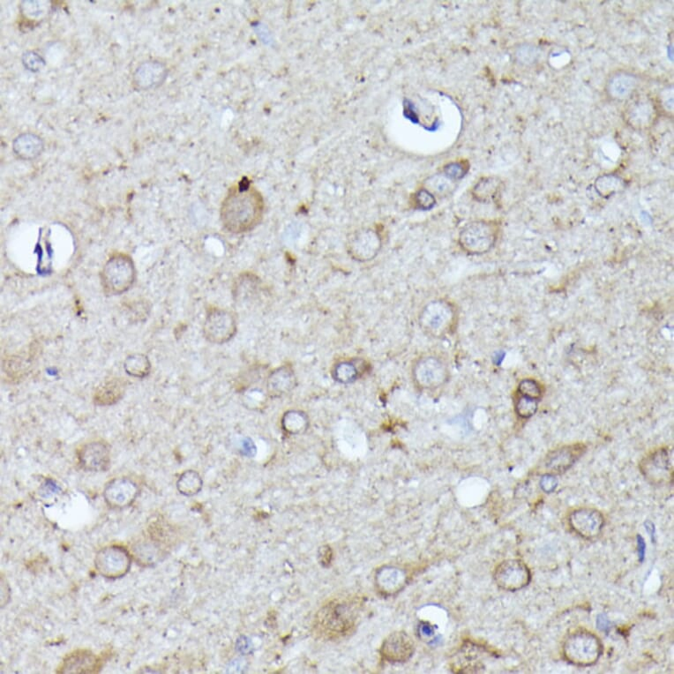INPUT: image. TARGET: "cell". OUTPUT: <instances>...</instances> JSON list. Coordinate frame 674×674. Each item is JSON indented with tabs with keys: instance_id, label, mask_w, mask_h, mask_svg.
Masks as SVG:
<instances>
[{
	"instance_id": "1f68e13d",
	"label": "cell",
	"mask_w": 674,
	"mask_h": 674,
	"mask_svg": "<svg viewBox=\"0 0 674 674\" xmlns=\"http://www.w3.org/2000/svg\"><path fill=\"white\" fill-rule=\"evenodd\" d=\"M155 550L154 546L150 545V544H147V542L138 543L133 546V557L140 565L152 566L155 563L156 557Z\"/></svg>"
},
{
	"instance_id": "7bdbcfd3",
	"label": "cell",
	"mask_w": 674,
	"mask_h": 674,
	"mask_svg": "<svg viewBox=\"0 0 674 674\" xmlns=\"http://www.w3.org/2000/svg\"><path fill=\"white\" fill-rule=\"evenodd\" d=\"M0 583H1V608H4L5 606L8 605L10 600H11V589L8 583L4 579V577H1L0 579Z\"/></svg>"
},
{
	"instance_id": "44dd1931",
	"label": "cell",
	"mask_w": 674,
	"mask_h": 674,
	"mask_svg": "<svg viewBox=\"0 0 674 674\" xmlns=\"http://www.w3.org/2000/svg\"><path fill=\"white\" fill-rule=\"evenodd\" d=\"M45 149L41 137L32 133H22L13 142V151L22 160H34L42 155Z\"/></svg>"
},
{
	"instance_id": "d4e9b609",
	"label": "cell",
	"mask_w": 674,
	"mask_h": 674,
	"mask_svg": "<svg viewBox=\"0 0 674 674\" xmlns=\"http://www.w3.org/2000/svg\"><path fill=\"white\" fill-rule=\"evenodd\" d=\"M281 426L287 435H301L309 428V417L303 410H290L283 414Z\"/></svg>"
},
{
	"instance_id": "60d3db41",
	"label": "cell",
	"mask_w": 674,
	"mask_h": 674,
	"mask_svg": "<svg viewBox=\"0 0 674 674\" xmlns=\"http://www.w3.org/2000/svg\"><path fill=\"white\" fill-rule=\"evenodd\" d=\"M239 452L246 457H253L256 455L257 448L255 442L248 437L243 438L239 443Z\"/></svg>"
},
{
	"instance_id": "6da1fadb",
	"label": "cell",
	"mask_w": 674,
	"mask_h": 674,
	"mask_svg": "<svg viewBox=\"0 0 674 674\" xmlns=\"http://www.w3.org/2000/svg\"><path fill=\"white\" fill-rule=\"evenodd\" d=\"M264 201L248 182H240L230 190L221 208V222L227 232L241 234L255 229L264 215Z\"/></svg>"
},
{
	"instance_id": "5b68a950",
	"label": "cell",
	"mask_w": 674,
	"mask_h": 674,
	"mask_svg": "<svg viewBox=\"0 0 674 674\" xmlns=\"http://www.w3.org/2000/svg\"><path fill=\"white\" fill-rule=\"evenodd\" d=\"M498 228L495 223L474 221L467 223L459 233L458 243L470 255H483L495 245Z\"/></svg>"
},
{
	"instance_id": "bcb514c9",
	"label": "cell",
	"mask_w": 674,
	"mask_h": 674,
	"mask_svg": "<svg viewBox=\"0 0 674 674\" xmlns=\"http://www.w3.org/2000/svg\"><path fill=\"white\" fill-rule=\"evenodd\" d=\"M320 551L322 553V556H320V558H322V564L323 566H326V564H329L331 562V548H329V546H323Z\"/></svg>"
},
{
	"instance_id": "5bb4252c",
	"label": "cell",
	"mask_w": 674,
	"mask_h": 674,
	"mask_svg": "<svg viewBox=\"0 0 674 674\" xmlns=\"http://www.w3.org/2000/svg\"><path fill=\"white\" fill-rule=\"evenodd\" d=\"M585 450L586 447L581 443L560 447L547 454L544 467L548 474H562L571 468Z\"/></svg>"
},
{
	"instance_id": "74e56055",
	"label": "cell",
	"mask_w": 674,
	"mask_h": 674,
	"mask_svg": "<svg viewBox=\"0 0 674 674\" xmlns=\"http://www.w3.org/2000/svg\"><path fill=\"white\" fill-rule=\"evenodd\" d=\"M468 167L463 162L451 163L445 166V168L443 170V174L456 182L457 180L461 179L465 176L467 172H468Z\"/></svg>"
},
{
	"instance_id": "f546056e",
	"label": "cell",
	"mask_w": 674,
	"mask_h": 674,
	"mask_svg": "<svg viewBox=\"0 0 674 674\" xmlns=\"http://www.w3.org/2000/svg\"><path fill=\"white\" fill-rule=\"evenodd\" d=\"M425 185L426 190H428L433 195L440 197L449 196L456 189L455 181L444 174L431 177L426 180Z\"/></svg>"
},
{
	"instance_id": "2e32d148",
	"label": "cell",
	"mask_w": 674,
	"mask_h": 674,
	"mask_svg": "<svg viewBox=\"0 0 674 674\" xmlns=\"http://www.w3.org/2000/svg\"><path fill=\"white\" fill-rule=\"evenodd\" d=\"M641 470L647 480L655 485L668 481L673 478L668 450L660 449L650 454L641 463Z\"/></svg>"
},
{
	"instance_id": "7a4b0ae2",
	"label": "cell",
	"mask_w": 674,
	"mask_h": 674,
	"mask_svg": "<svg viewBox=\"0 0 674 674\" xmlns=\"http://www.w3.org/2000/svg\"><path fill=\"white\" fill-rule=\"evenodd\" d=\"M457 312L455 306L445 299H436L426 304L420 313V329L433 338H443L455 329Z\"/></svg>"
},
{
	"instance_id": "d6a6232c",
	"label": "cell",
	"mask_w": 674,
	"mask_h": 674,
	"mask_svg": "<svg viewBox=\"0 0 674 674\" xmlns=\"http://www.w3.org/2000/svg\"><path fill=\"white\" fill-rule=\"evenodd\" d=\"M622 179L615 176H605L597 180V192L604 197L613 195L622 188Z\"/></svg>"
},
{
	"instance_id": "8d00e7d4",
	"label": "cell",
	"mask_w": 674,
	"mask_h": 674,
	"mask_svg": "<svg viewBox=\"0 0 674 674\" xmlns=\"http://www.w3.org/2000/svg\"><path fill=\"white\" fill-rule=\"evenodd\" d=\"M414 203L416 209L426 211V210L433 209V207L436 204V199L435 195L430 193L428 190L421 189L416 193Z\"/></svg>"
},
{
	"instance_id": "4dcf8cb0",
	"label": "cell",
	"mask_w": 674,
	"mask_h": 674,
	"mask_svg": "<svg viewBox=\"0 0 674 674\" xmlns=\"http://www.w3.org/2000/svg\"><path fill=\"white\" fill-rule=\"evenodd\" d=\"M268 396L267 391L264 392L262 389L253 387L246 389L242 394L243 405L248 410H260L265 408Z\"/></svg>"
},
{
	"instance_id": "52a82bcc",
	"label": "cell",
	"mask_w": 674,
	"mask_h": 674,
	"mask_svg": "<svg viewBox=\"0 0 674 674\" xmlns=\"http://www.w3.org/2000/svg\"><path fill=\"white\" fill-rule=\"evenodd\" d=\"M238 332L234 315L225 309L214 308L207 315L203 335L209 343L222 345L229 343Z\"/></svg>"
},
{
	"instance_id": "7402d4cb",
	"label": "cell",
	"mask_w": 674,
	"mask_h": 674,
	"mask_svg": "<svg viewBox=\"0 0 674 674\" xmlns=\"http://www.w3.org/2000/svg\"><path fill=\"white\" fill-rule=\"evenodd\" d=\"M366 371V363L362 359L345 360L334 366L332 377L339 384L350 385L361 378Z\"/></svg>"
},
{
	"instance_id": "4fadbf2b",
	"label": "cell",
	"mask_w": 674,
	"mask_h": 674,
	"mask_svg": "<svg viewBox=\"0 0 674 674\" xmlns=\"http://www.w3.org/2000/svg\"><path fill=\"white\" fill-rule=\"evenodd\" d=\"M139 487L133 480L115 479L107 484L103 497L112 509H121L131 506L139 495Z\"/></svg>"
},
{
	"instance_id": "4316f807",
	"label": "cell",
	"mask_w": 674,
	"mask_h": 674,
	"mask_svg": "<svg viewBox=\"0 0 674 674\" xmlns=\"http://www.w3.org/2000/svg\"><path fill=\"white\" fill-rule=\"evenodd\" d=\"M203 481L201 476L195 470H186L179 477L177 488L183 495L193 496L201 492Z\"/></svg>"
},
{
	"instance_id": "603a6c76",
	"label": "cell",
	"mask_w": 674,
	"mask_h": 674,
	"mask_svg": "<svg viewBox=\"0 0 674 674\" xmlns=\"http://www.w3.org/2000/svg\"><path fill=\"white\" fill-rule=\"evenodd\" d=\"M375 580L380 592L389 596L399 592L403 588L406 583V576L401 569L385 567L377 572Z\"/></svg>"
},
{
	"instance_id": "83f0119b",
	"label": "cell",
	"mask_w": 674,
	"mask_h": 674,
	"mask_svg": "<svg viewBox=\"0 0 674 674\" xmlns=\"http://www.w3.org/2000/svg\"><path fill=\"white\" fill-rule=\"evenodd\" d=\"M636 84V78L634 76L620 73L611 80L609 92L615 98H626L631 94Z\"/></svg>"
},
{
	"instance_id": "9a60e30c",
	"label": "cell",
	"mask_w": 674,
	"mask_h": 674,
	"mask_svg": "<svg viewBox=\"0 0 674 674\" xmlns=\"http://www.w3.org/2000/svg\"><path fill=\"white\" fill-rule=\"evenodd\" d=\"M78 460L80 465L87 472H106L111 466V451L105 443L90 442L79 450Z\"/></svg>"
},
{
	"instance_id": "cb8c5ba5",
	"label": "cell",
	"mask_w": 674,
	"mask_h": 674,
	"mask_svg": "<svg viewBox=\"0 0 674 674\" xmlns=\"http://www.w3.org/2000/svg\"><path fill=\"white\" fill-rule=\"evenodd\" d=\"M125 393L124 383L118 379L111 380L100 386L95 394L96 405L110 406L115 405Z\"/></svg>"
},
{
	"instance_id": "f35d334b",
	"label": "cell",
	"mask_w": 674,
	"mask_h": 674,
	"mask_svg": "<svg viewBox=\"0 0 674 674\" xmlns=\"http://www.w3.org/2000/svg\"><path fill=\"white\" fill-rule=\"evenodd\" d=\"M40 1H24L21 5L23 15L27 17L36 18L45 12V6Z\"/></svg>"
},
{
	"instance_id": "7c38bea8",
	"label": "cell",
	"mask_w": 674,
	"mask_h": 674,
	"mask_svg": "<svg viewBox=\"0 0 674 674\" xmlns=\"http://www.w3.org/2000/svg\"><path fill=\"white\" fill-rule=\"evenodd\" d=\"M571 529L586 539H596L605 526V517L599 510L585 508L574 510L569 517Z\"/></svg>"
},
{
	"instance_id": "836d02e7",
	"label": "cell",
	"mask_w": 674,
	"mask_h": 674,
	"mask_svg": "<svg viewBox=\"0 0 674 674\" xmlns=\"http://www.w3.org/2000/svg\"><path fill=\"white\" fill-rule=\"evenodd\" d=\"M538 406L539 401L527 398V397L517 394L515 400V410L516 414L520 418L529 419L530 417L535 415L537 410H538Z\"/></svg>"
},
{
	"instance_id": "8992f818",
	"label": "cell",
	"mask_w": 674,
	"mask_h": 674,
	"mask_svg": "<svg viewBox=\"0 0 674 674\" xmlns=\"http://www.w3.org/2000/svg\"><path fill=\"white\" fill-rule=\"evenodd\" d=\"M449 369L442 359L426 356L417 360L412 368L415 385L422 390H435L446 384L449 380Z\"/></svg>"
},
{
	"instance_id": "f1b7e54d",
	"label": "cell",
	"mask_w": 674,
	"mask_h": 674,
	"mask_svg": "<svg viewBox=\"0 0 674 674\" xmlns=\"http://www.w3.org/2000/svg\"><path fill=\"white\" fill-rule=\"evenodd\" d=\"M500 186V180L495 178L483 179L473 188L474 198L481 202L491 201L498 193Z\"/></svg>"
},
{
	"instance_id": "3957f363",
	"label": "cell",
	"mask_w": 674,
	"mask_h": 674,
	"mask_svg": "<svg viewBox=\"0 0 674 674\" xmlns=\"http://www.w3.org/2000/svg\"><path fill=\"white\" fill-rule=\"evenodd\" d=\"M602 654L601 640L588 630H577L570 634L563 643L564 657L577 666L595 665Z\"/></svg>"
},
{
	"instance_id": "30bf717a",
	"label": "cell",
	"mask_w": 674,
	"mask_h": 674,
	"mask_svg": "<svg viewBox=\"0 0 674 674\" xmlns=\"http://www.w3.org/2000/svg\"><path fill=\"white\" fill-rule=\"evenodd\" d=\"M493 579L500 589L517 592L530 585L532 573L523 560H506L497 566Z\"/></svg>"
},
{
	"instance_id": "d590c367",
	"label": "cell",
	"mask_w": 674,
	"mask_h": 674,
	"mask_svg": "<svg viewBox=\"0 0 674 674\" xmlns=\"http://www.w3.org/2000/svg\"><path fill=\"white\" fill-rule=\"evenodd\" d=\"M22 64L29 71L38 73L45 68V61L38 53L27 52L22 56Z\"/></svg>"
},
{
	"instance_id": "484cf974",
	"label": "cell",
	"mask_w": 674,
	"mask_h": 674,
	"mask_svg": "<svg viewBox=\"0 0 674 674\" xmlns=\"http://www.w3.org/2000/svg\"><path fill=\"white\" fill-rule=\"evenodd\" d=\"M124 367L125 371L128 375L135 377V378L143 379L149 375L150 370H151V364H150L148 357L136 353V354L130 355L126 358Z\"/></svg>"
},
{
	"instance_id": "ffe728a7",
	"label": "cell",
	"mask_w": 674,
	"mask_h": 674,
	"mask_svg": "<svg viewBox=\"0 0 674 674\" xmlns=\"http://www.w3.org/2000/svg\"><path fill=\"white\" fill-rule=\"evenodd\" d=\"M98 659L88 650H77L70 654L61 667L63 673H92L96 672Z\"/></svg>"
},
{
	"instance_id": "b9f144b4",
	"label": "cell",
	"mask_w": 674,
	"mask_h": 674,
	"mask_svg": "<svg viewBox=\"0 0 674 674\" xmlns=\"http://www.w3.org/2000/svg\"><path fill=\"white\" fill-rule=\"evenodd\" d=\"M557 485H558V481L553 474H546L542 477L541 481H540V487L546 493L555 491Z\"/></svg>"
},
{
	"instance_id": "e0dca14e",
	"label": "cell",
	"mask_w": 674,
	"mask_h": 674,
	"mask_svg": "<svg viewBox=\"0 0 674 674\" xmlns=\"http://www.w3.org/2000/svg\"><path fill=\"white\" fill-rule=\"evenodd\" d=\"M414 650V642L412 637L405 632L398 631L387 637L380 652L389 662L403 663L412 657Z\"/></svg>"
},
{
	"instance_id": "ee69618b",
	"label": "cell",
	"mask_w": 674,
	"mask_h": 674,
	"mask_svg": "<svg viewBox=\"0 0 674 674\" xmlns=\"http://www.w3.org/2000/svg\"><path fill=\"white\" fill-rule=\"evenodd\" d=\"M597 629L601 630L603 632L608 633L611 629V622L605 615H599L597 616Z\"/></svg>"
},
{
	"instance_id": "e575fe53",
	"label": "cell",
	"mask_w": 674,
	"mask_h": 674,
	"mask_svg": "<svg viewBox=\"0 0 674 674\" xmlns=\"http://www.w3.org/2000/svg\"><path fill=\"white\" fill-rule=\"evenodd\" d=\"M517 393L519 395L525 396L527 398L540 401L543 396L541 386L535 380L525 379L519 383Z\"/></svg>"
},
{
	"instance_id": "7dc6e473",
	"label": "cell",
	"mask_w": 674,
	"mask_h": 674,
	"mask_svg": "<svg viewBox=\"0 0 674 674\" xmlns=\"http://www.w3.org/2000/svg\"><path fill=\"white\" fill-rule=\"evenodd\" d=\"M645 526L646 532L649 533V535L650 537V539H652V542L653 543L655 542V533H656L655 525H654L653 523L650 522V521H646L645 523Z\"/></svg>"
},
{
	"instance_id": "ba28073f",
	"label": "cell",
	"mask_w": 674,
	"mask_h": 674,
	"mask_svg": "<svg viewBox=\"0 0 674 674\" xmlns=\"http://www.w3.org/2000/svg\"><path fill=\"white\" fill-rule=\"evenodd\" d=\"M132 556L119 546H106L96 553L95 567L98 572L107 579H119L129 572Z\"/></svg>"
},
{
	"instance_id": "277c9868",
	"label": "cell",
	"mask_w": 674,
	"mask_h": 674,
	"mask_svg": "<svg viewBox=\"0 0 674 674\" xmlns=\"http://www.w3.org/2000/svg\"><path fill=\"white\" fill-rule=\"evenodd\" d=\"M354 622V611L348 604L331 602L317 615L315 629L320 635L333 639L349 634Z\"/></svg>"
},
{
	"instance_id": "ab89813d",
	"label": "cell",
	"mask_w": 674,
	"mask_h": 674,
	"mask_svg": "<svg viewBox=\"0 0 674 674\" xmlns=\"http://www.w3.org/2000/svg\"><path fill=\"white\" fill-rule=\"evenodd\" d=\"M517 57L522 63H525L526 65H532L538 59L539 53L538 49L534 47V46L527 45L525 47L519 50V52H517Z\"/></svg>"
},
{
	"instance_id": "f6af8a7d",
	"label": "cell",
	"mask_w": 674,
	"mask_h": 674,
	"mask_svg": "<svg viewBox=\"0 0 674 674\" xmlns=\"http://www.w3.org/2000/svg\"><path fill=\"white\" fill-rule=\"evenodd\" d=\"M637 553L640 562H643L646 555V543L641 535H637Z\"/></svg>"
},
{
	"instance_id": "ac0fdd59",
	"label": "cell",
	"mask_w": 674,
	"mask_h": 674,
	"mask_svg": "<svg viewBox=\"0 0 674 674\" xmlns=\"http://www.w3.org/2000/svg\"><path fill=\"white\" fill-rule=\"evenodd\" d=\"M298 386V379L292 366H282L270 373L266 382V391L270 398L288 395Z\"/></svg>"
},
{
	"instance_id": "9c48e42d",
	"label": "cell",
	"mask_w": 674,
	"mask_h": 674,
	"mask_svg": "<svg viewBox=\"0 0 674 674\" xmlns=\"http://www.w3.org/2000/svg\"><path fill=\"white\" fill-rule=\"evenodd\" d=\"M380 233L373 228H360L350 233L346 240V250L357 262H368L375 260L382 249Z\"/></svg>"
},
{
	"instance_id": "8fae6325",
	"label": "cell",
	"mask_w": 674,
	"mask_h": 674,
	"mask_svg": "<svg viewBox=\"0 0 674 674\" xmlns=\"http://www.w3.org/2000/svg\"><path fill=\"white\" fill-rule=\"evenodd\" d=\"M135 279L132 260L124 255L113 257L103 269V282L112 293H122L130 288Z\"/></svg>"
},
{
	"instance_id": "d6986e66",
	"label": "cell",
	"mask_w": 674,
	"mask_h": 674,
	"mask_svg": "<svg viewBox=\"0 0 674 674\" xmlns=\"http://www.w3.org/2000/svg\"><path fill=\"white\" fill-rule=\"evenodd\" d=\"M167 69L158 61H146L133 73V83L137 88L149 90L158 88L165 81Z\"/></svg>"
}]
</instances>
